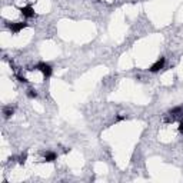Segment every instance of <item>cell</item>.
Segmentation results:
<instances>
[{
  "label": "cell",
  "instance_id": "6",
  "mask_svg": "<svg viewBox=\"0 0 183 183\" xmlns=\"http://www.w3.org/2000/svg\"><path fill=\"white\" fill-rule=\"evenodd\" d=\"M57 159V154L54 153V152H47V153H45V160L46 162H54Z\"/></svg>",
  "mask_w": 183,
  "mask_h": 183
},
{
  "label": "cell",
  "instance_id": "10",
  "mask_svg": "<svg viewBox=\"0 0 183 183\" xmlns=\"http://www.w3.org/2000/svg\"><path fill=\"white\" fill-rule=\"evenodd\" d=\"M179 132H180V134H183V122L179 123Z\"/></svg>",
  "mask_w": 183,
  "mask_h": 183
},
{
  "label": "cell",
  "instance_id": "11",
  "mask_svg": "<svg viewBox=\"0 0 183 183\" xmlns=\"http://www.w3.org/2000/svg\"><path fill=\"white\" fill-rule=\"evenodd\" d=\"M126 116H117V122H120V120H125Z\"/></svg>",
  "mask_w": 183,
  "mask_h": 183
},
{
  "label": "cell",
  "instance_id": "1",
  "mask_svg": "<svg viewBox=\"0 0 183 183\" xmlns=\"http://www.w3.org/2000/svg\"><path fill=\"white\" fill-rule=\"evenodd\" d=\"M36 69L42 72L43 76H45L46 79H47V77H50V76H52V73H53V69H52V66H50L49 63H45V62L39 63L37 66H36Z\"/></svg>",
  "mask_w": 183,
  "mask_h": 183
},
{
  "label": "cell",
  "instance_id": "9",
  "mask_svg": "<svg viewBox=\"0 0 183 183\" xmlns=\"http://www.w3.org/2000/svg\"><path fill=\"white\" fill-rule=\"evenodd\" d=\"M26 159H27V154H21V156H20V159H19V163H20V165H23V163H25L26 162Z\"/></svg>",
  "mask_w": 183,
  "mask_h": 183
},
{
  "label": "cell",
  "instance_id": "5",
  "mask_svg": "<svg viewBox=\"0 0 183 183\" xmlns=\"http://www.w3.org/2000/svg\"><path fill=\"white\" fill-rule=\"evenodd\" d=\"M169 116L172 117V120H173L175 117H183V106H179V107L172 109L170 112H169Z\"/></svg>",
  "mask_w": 183,
  "mask_h": 183
},
{
  "label": "cell",
  "instance_id": "8",
  "mask_svg": "<svg viewBox=\"0 0 183 183\" xmlns=\"http://www.w3.org/2000/svg\"><path fill=\"white\" fill-rule=\"evenodd\" d=\"M27 96H29L30 99H34V97H37V91L33 90V89H29L27 90Z\"/></svg>",
  "mask_w": 183,
  "mask_h": 183
},
{
  "label": "cell",
  "instance_id": "7",
  "mask_svg": "<svg viewBox=\"0 0 183 183\" xmlns=\"http://www.w3.org/2000/svg\"><path fill=\"white\" fill-rule=\"evenodd\" d=\"M13 113H14L13 107H4L3 115H4V117H6V119H9V117H12V116H13Z\"/></svg>",
  "mask_w": 183,
  "mask_h": 183
},
{
  "label": "cell",
  "instance_id": "4",
  "mask_svg": "<svg viewBox=\"0 0 183 183\" xmlns=\"http://www.w3.org/2000/svg\"><path fill=\"white\" fill-rule=\"evenodd\" d=\"M20 13L23 17H33L34 16V9L32 6H25L20 9Z\"/></svg>",
  "mask_w": 183,
  "mask_h": 183
},
{
  "label": "cell",
  "instance_id": "2",
  "mask_svg": "<svg viewBox=\"0 0 183 183\" xmlns=\"http://www.w3.org/2000/svg\"><path fill=\"white\" fill-rule=\"evenodd\" d=\"M165 67V57H160L158 62H154L152 66H150V72L152 73H156V72H160Z\"/></svg>",
  "mask_w": 183,
  "mask_h": 183
},
{
  "label": "cell",
  "instance_id": "3",
  "mask_svg": "<svg viewBox=\"0 0 183 183\" xmlns=\"http://www.w3.org/2000/svg\"><path fill=\"white\" fill-rule=\"evenodd\" d=\"M26 23L25 21H16V23H10V25H9V29L12 30L13 33H19V32H20V30H23L26 27Z\"/></svg>",
  "mask_w": 183,
  "mask_h": 183
}]
</instances>
